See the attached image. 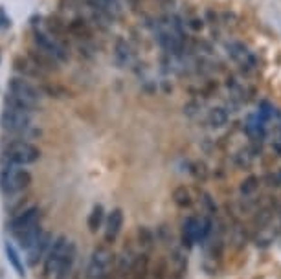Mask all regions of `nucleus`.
<instances>
[{"label":"nucleus","mask_w":281,"mask_h":279,"mask_svg":"<svg viewBox=\"0 0 281 279\" xmlns=\"http://www.w3.org/2000/svg\"><path fill=\"white\" fill-rule=\"evenodd\" d=\"M121 226H123V211L121 210H112V213L107 219V228H105V241L112 243L118 234H120Z\"/></svg>","instance_id":"nucleus-14"},{"label":"nucleus","mask_w":281,"mask_h":279,"mask_svg":"<svg viewBox=\"0 0 281 279\" xmlns=\"http://www.w3.org/2000/svg\"><path fill=\"white\" fill-rule=\"evenodd\" d=\"M6 107H10V109H15V110H20V112H35L39 109V103H33V101L26 99L22 96H17L13 92H8V96H6Z\"/></svg>","instance_id":"nucleus-15"},{"label":"nucleus","mask_w":281,"mask_h":279,"mask_svg":"<svg viewBox=\"0 0 281 279\" xmlns=\"http://www.w3.org/2000/svg\"><path fill=\"white\" fill-rule=\"evenodd\" d=\"M0 127L8 133L19 134L24 138H35L41 134L39 129H33L32 114L10 109V107H6V110L0 114Z\"/></svg>","instance_id":"nucleus-1"},{"label":"nucleus","mask_w":281,"mask_h":279,"mask_svg":"<svg viewBox=\"0 0 281 279\" xmlns=\"http://www.w3.org/2000/svg\"><path fill=\"white\" fill-rule=\"evenodd\" d=\"M114 263V253L111 248L97 246L92 252L90 263L87 266V277L88 279H105L109 275Z\"/></svg>","instance_id":"nucleus-4"},{"label":"nucleus","mask_w":281,"mask_h":279,"mask_svg":"<svg viewBox=\"0 0 281 279\" xmlns=\"http://www.w3.org/2000/svg\"><path fill=\"white\" fill-rule=\"evenodd\" d=\"M198 241V219L188 217L182 222V244L186 248H191Z\"/></svg>","instance_id":"nucleus-16"},{"label":"nucleus","mask_w":281,"mask_h":279,"mask_svg":"<svg viewBox=\"0 0 281 279\" xmlns=\"http://www.w3.org/2000/svg\"><path fill=\"white\" fill-rule=\"evenodd\" d=\"M52 244H54V237H52L50 232H44L37 243L33 244V246L28 250V263L30 265L35 266L39 261H41V259H44V256L48 253V250H50Z\"/></svg>","instance_id":"nucleus-10"},{"label":"nucleus","mask_w":281,"mask_h":279,"mask_svg":"<svg viewBox=\"0 0 281 279\" xmlns=\"http://www.w3.org/2000/svg\"><path fill=\"white\" fill-rule=\"evenodd\" d=\"M74 261H75V246L74 243L68 244V250H66V256L61 263L59 270H57V279H66L70 275V270H72V266H74Z\"/></svg>","instance_id":"nucleus-21"},{"label":"nucleus","mask_w":281,"mask_h":279,"mask_svg":"<svg viewBox=\"0 0 281 279\" xmlns=\"http://www.w3.org/2000/svg\"><path fill=\"white\" fill-rule=\"evenodd\" d=\"M103 217H105V210H103L101 204H96V206L92 208V213L88 215V230H90L92 234H96L97 230H99V226H101L103 222Z\"/></svg>","instance_id":"nucleus-25"},{"label":"nucleus","mask_w":281,"mask_h":279,"mask_svg":"<svg viewBox=\"0 0 281 279\" xmlns=\"http://www.w3.org/2000/svg\"><path fill=\"white\" fill-rule=\"evenodd\" d=\"M259 118L267 123V121H270V118L274 116V107L268 103V101H259V112H258Z\"/></svg>","instance_id":"nucleus-32"},{"label":"nucleus","mask_w":281,"mask_h":279,"mask_svg":"<svg viewBox=\"0 0 281 279\" xmlns=\"http://www.w3.org/2000/svg\"><path fill=\"white\" fill-rule=\"evenodd\" d=\"M10 24H11L10 17H6L4 8L0 6V30H6V28H10Z\"/></svg>","instance_id":"nucleus-39"},{"label":"nucleus","mask_w":281,"mask_h":279,"mask_svg":"<svg viewBox=\"0 0 281 279\" xmlns=\"http://www.w3.org/2000/svg\"><path fill=\"white\" fill-rule=\"evenodd\" d=\"M42 92H44V94H48V96H52V97H65L66 96L65 88L57 87V85H54V87H52V85H44Z\"/></svg>","instance_id":"nucleus-34"},{"label":"nucleus","mask_w":281,"mask_h":279,"mask_svg":"<svg viewBox=\"0 0 281 279\" xmlns=\"http://www.w3.org/2000/svg\"><path fill=\"white\" fill-rule=\"evenodd\" d=\"M200 202L204 204V208H206V211L210 213V215H215L217 213V206H215V200L212 198V195L210 193H200Z\"/></svg>","instance_id":"nucleus-33"},{"label":"nucleus","mask_w":281,"mask_h":279,"mask_svg":"<svg viewBox=\"0 0 281 279\" xmlns=\"http://www.w3.org/2000/svg\"><path fill=\"white\" fill-rule=\"evenodd\" d=\"M103 6L107 8V11L114 17V15H118L120 13V6H118V0H99Z\"/></svg>","instance_id":"nucleus-35"},{"label":"nucleus","mask_w":281,"mask_h":279,"mask_svg":"<svg viewBox=\"0 0 281 279\" xmlns=\"http://www.w3.org/2000/svg\"><path fill=\"white\" fill-rule=\"evenodd\" d=\"M13 64H15V70L19 73H22V78H44V72H42L32 59L17 57Z\"/></svg>","instance_id":"nucleus-18"},{"label":"nucleus","mask_w":281,"mask_h":279,"mask_svg":"<svg viewBox=\"0 0 281 279\" xmlns=\"http://www.w3.org/2000/svg\"><path fill=\"white\" fill-rule=\"evenodd\" d=\"M208 123L213 129H221L228 123V112L222 107H213L210 112H208Z\"/></svg>","instance_id":"nucleus-22"},{"label":"nucleus","mask_w":281,"mask_h":279,"mask_svg":"<svg viewBox=\"0 0 281 279\" xmlns=\"http://www.w3.org/2000/svg\"><path fill=\"white\" fill-rule=\"evenodd\" d=\"M133 263H134V256L131 252H123L120 257H118V270L120 274L123 275H129L131 268H133Z\"/></svg>","instance_id":"nucleus-30"},{"label":"nucleus","mask_w":281,"mask_h":279,"mask_svg":"<svg viewBox=\"0 0 281 279\" xmlns=\"http://www.w3.org/2000/svg\"><path fill=\"white\" fill-rule=\"evenodd\" d=\"M42 234H44V232H42L41 224H35V226H30V228L22 230V232H19V234H15V237H17V241H19L20 248L30 250V248L41 239Z\"/></svg>","instance_id":"nucleus-12"},{"label":"nucleus","mask_w":281,"mask_h":279,"mask_svg":"<svg viewBox=\"0 0 281 279\" xmlns=\"http://www.w3.org/2000/svg\"><path fill=\"white\" fill-rule=\"evenodd\" d=\"M138 241H140V246L145 248V250H151L155 246V235L149 228L145 226H140L138 228Z\"/></svg>","instance_id":"nucleus-29"},{"label":"nucleus","mask_w":281,"mask_h":279,"mask_svg":"<svg viewBox=\"0 0 281 279\" xmlns=\"http://www.w3.org/2000/svg\"><path fill=\"white\" fill-rule=\"evenodd\" d=\"M68 30L72 35L85 42H88L92 39V30H90V26H88V22L85 18H74V20L68 24Z\"/></svg>","instance_id":"nucleus-19"},{"label":"nucleus","mask_w":281,"mask_h":279,"mask_svg":"<svg viewBox=\"0 0 281 279\" xmlns=\"http://www.w3.org/2000/svg\"><path fill=\"white\" fill-rule=\"evenodd\" d=\"M244 131H246V134H248L250 140H253V142H263V140H265V134H267L265 121H263L259 116H250V118L246 119Z\"/></svg>","instance_id":"nucleus-17"},{"label":"nucleus","mask_w":281,"mask_h":279,"mask_svg":"<svg viewBox=\"0 0 281 279\" xmlns=\"http://www.w3.org/2000/svg\"><path fill=\"white\" fill-rule=\"evenodd\" d=\"M30 184H32V174L26 169H20L19 165L10 164L0 171V191L8 197L24 191Z\"/></svg>","instance_id":"nucleus-2"},{"label":"nucleus","mask_w":281,"mask_h":279,"mask_svg":"<svg viewBox=\"0 0 281 279\" xmlns=\"http://www.w3.org/2000/svg\"><path fill=\"white\" fill-rule=\"evenodd\" d=\"M171 265H173V270L178 275H182L186 272V268H188V257H186L182 248H175L171 252Z\"/></svg>","instance_id":"nucleus-24"},{"label":"nucleus","mask_w":281,"mask_h":279,"mask_svg":"<svg viewBox=\"0 0 281 279\" xmlns=\"http://www.w3.org/2000/svg\"><path fill=\"white\" fill-rule=\"evenodd\" d=\"M68 244H70V241H66V237H63V235L54 239V244L50 246L46 257H44V274L46 275L57 274L61 263H63V259H65V256H66Z\"/></svg>","instance_id":"nucleus-6"},{"label":"nucleus","mask_w":281,"mask_h":279,"mask_svg":"<svg viewBox=\"0 0 281 279\" xmlns=\"http://www.w3.org/2000/svg\"><path fill=\"white\" fill-rule=\"evenodd\" d=\"M114 61H116V64H118L120 68H123V66L131 64V61H133V48H131V44L125 41L123 37H118V39H116Z\"/></svg>","instance_id":"nucleus-13"},{"label":"nucleus","mask_w":281,"mask_h":279,"mask_svg":"<svg viewBox=\"0 0 281 279\" xmlns=\"http://www.w3.org/2000/svg\"><path fill=\"white\" fill-rule=\"evenodd\" d=\"M226 48H228V54H230L232 59L239 64L243 70L244 68L250 70V68H253V66H256V57L250 54L248 48H246L244 44L234 41V42H228V46H226Z\"/></svg>","instance_id":"nucleus-9"},{"label":"nucleus","mask_w":281,"mask_h":279,"mask_svg":"<svg viewBox=\"0 0 281 279\" xmlns=\"http://www.w3.org/2000/svg\"><path fill=\"white\" fill-rule=\"evenodd\" d=\"M228 234H230V237H232V243H234L237 248L246 244V230H244L239 222H235V224L228 230Z\"/></svg>","instance_id":"nucleus-27"},{"label":"nucleus","mask_w":281,"mask_h":279,"mask_svg":"<svg viewBox=\"0 0 281 279\" xmlns=\"http://www.w3.org/2000/svg\"><path fill=\"white\" fill-rule=\"evenodd\" d=\"M258 188H259L258 176H248L246 180L241 182V195L243 197H250V195H253V193L258 191Z\"/></svg>","instance_id":"nucleus-31"},{"label":"nucleus","mask_w":281,"mask_h":279,"mask_svg":"<svg viewBox=\"0 0 281 279\" xmlns=\"http://www.w3.org/2000/svg\"><path fill=\"white\" fill-rule=\"evenodd\" d=\"M33 41L39 50L46 52L48 55L56 57L59 63H66L68 61V50H66L65 44H61L59 39H56L54 35H48V33L41 32V30H33Z\"/></svg>","instance_id":"nucleus-5"},{"label":"nucleus","mask_w":281,"mask_h":279,"mask_svg":"<svg viewBox=\"0 0 281 279\" xmlns=\"http://www.w3.org/2000/svg\"><path fill=\"white\" fill-rule=\"evenodd\" d=\"M188 26L191 28L193 32H200V30L204 28V20L200 17H191L188 20Z\"/></svg>","instance_id":"nucleus-38"},{"label":"nucleus","mask_w":281,"mask_h":279,"mask_svg":"<svg viewBox=\"0 0 281 279\" xmlns=\"http://www.w3.org/2000/svg\"><path fill=\"white\" fill-rule=\"evenodd\" d=\"M191 167H193V169H191V173L195 174V176H197V179H206L208 176V171H206V165L204 164H200V162H197V164H193L191 165Z\"/></svg>","instance_id":"nucleus-36"},{"label":"nucleus","mask_w":281,"mask_h":279,"mask_svg":"<svg viewBox=\"0 0 281 279\" xmlns=\"http://www.w3.org/2000/svg\"><path fill=\"white\" fill-rule=\"evenodd\" d=\"M149 272V257L145 253L134 257L133 268L129 272V279H145Z\"/></svg>","instance_id":"nucleus-20"},{"label":"nucleus","mask_w":281,"mask_h":279,"mask_svg":"<svg viewBox=\"0 0 281 279\" xmlns=\"http://www.w3.org/2000/svg\"><path fill=\"white\" fill-rule=\"evenodd\" d=\"M39 220H41V210H39L37 206L26 208V210H22L20 213H17V215L11 219L10 230L13 234H19V232L30 228V226L39 224Z\"/></svg>","instance_id":"nucleus-7"},{"label":"nucleus","mask_w":281,"mask_h":279,"mask_svg":"<svg viewBox=\"0 0 281 279\" xmlns=\"http://www.w3.org/2000/svg\"><path fill=\"white\" fill-rule=\"evenodd\" d=\"M173 202H175L178 208H189L191 206V195H189V189H186L184 186H180L173 191Z\"/></svg>","instance_id":"nucleus-28"},{"label":"nucleus","mask_w":281,"mask_h":279,"mask_svg":"<svg viewBox=\"0 0 281 279\" xmlns=\"http://www.w3.org/2000/svg\"><path fill=\"white\" fill-rule=\"evenodd\" d=\"M30 59L37 64L39 68H41L44 73H46V72H57V70L61 68V66H59L61 63L56 59V57H52V55H48L46 52L39 50V48H33V50H30Z\"/></svg>","instance_id":"nucleus-11"},{"label":"nucleus","mask_w":281,"mask_h":279,"mask_svg":"<svg viewBox=\"0 0 281 279\" xmlns=\"http://www.w3.org/2000/svg\"><path fill=\"white\" fill-rule=\"evenodd\" d=\"M198 112H200V103H197V101H189L188 105H184L186 116H197Z\"/></svg>","instance_id":"nucleus-37"},{"label":"nucleus","mask_w":281,"mask_h":279,"mask_svg":"<svg viewBox=\"0 0 281 279\" xmlns=\"http://www.w3.org/2000/svg\"><path fill=\"white\" fill-rule=\"evenodd\" d=\"M4 250H6V257H8L10 265L13 266V270L17 272V275H19V277H24V274H26V272H24V265H22V261H20L19 252L15 250V246L11 243H6Z\"/></svg>","instance_id":"nucleus-23"},{"label":"nucleus","mask_w":281,"mask_h":279,"mask_svg":"<svg viewBox=\"0 0 281 279\" xmlns=\"http://www.w3.org/2000/svg\"><path fill=\"white\" fill-rule=\"evenodd\" d=\"M253 153L252 149H243V151H239L237 155L234 156V164L239 167V169H250V165H252L253 162Z\"/></svg>","instance_id":"nucleus-26"},{"label":"nucleus","mask_w":281,"mask_h":279,"mask_svg":"<svg viewBox=\"0 0 281 279\" xmlns=\"http://www.w3.org/2000/svg\"><path fill=\"white\" fill-rule=\"evenodd\" d=\"M4 158L13 165H30L41 158V149L26 140H15L4 147Z\"/></svg>","instance_id":"nucleus-3"},{"label":"nucleus","mask_w":281,"mask_h":279,"mask_svg":"<svg viewBox=\"0 0 281 279\" xmlns=\"http://www.w3.org/2000/svg\"><path fill=\"white\" fill-rule=\"evenodd\" d=\"M8 88H10V92L26 97V99L33 101V103H39L42 97V92L37 87H33L26 78H11L10 83H8Z\"/></svg>","instance_id":"nucleus-8"}]
</instances>
